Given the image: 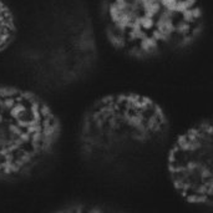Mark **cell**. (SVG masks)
Listing matches in <instances>:
<instances>
[{
	"instance_id": "1",
	"label": "cell",
	"mask_w": 213,
	"mask_h": 213,
	"mask_svg": "<svg viewBox=\"0 0 213 213\" xmlns=\"http://www.w3.org/2000/svg\"><path fill=\"white\" fill-rule=\"evenodd\" d=\"M99 16L107 44L135 61L192 49L207 25L203 0H101Z\"/></svg>"
},
{
	"instance_id": "2",
	"label": "cell",
	"mask_w": 213,
	"mask_h": 213,
	"mask_svg": "<svg viewBox=\"0 0 213 213\" xmlns=\"http://www.w3.org/2000/svg\"><path fill=\"white\" fill-rule=\"evenodd\" d=\"M171 120L154 97L117 91L97 97L80 117L77 150L86 163L109 166L167 142Z\"/></svg>"
},
{
	"instance_id": "3",
	"label": "cell",
	"mask_w": 213,
	"mask_h": 213,
	"mask_svg": "<svg viewBox=\"0 0 213 213\" xmlns=\"http://www.w3.org/2000/svg\"><path fill=\"white\" fill-rule=\"evenodd\" d=\"M61 117L35 91L0 82V182L24 179L57 151Z\"/></svg>"
},
{
	"instance_id": "4",
	"label": "cell",
	"mask_w": 213,
	"mask_h": 213,
	"mask_svg": "<svg viewBox=\"0 0 213 213\" xmlns=\"http://www.w3.org/2000/svg\"><path fill=\"white\" fill-rule=\"evenodd\" d=\"M166 171L176 195L187 204L211 208L213 203V127L201 118L178 133L166 154Z\"/></svg>"
},
{
	"instance_id": "5",
	"label": "cell",
	"mask_w": 213,
	"mask_h": 213,
	"mask_svg": "<svg viewBox=\"0 0 213 213\" xmlns=\"http://www.w3.org/2000/svg\"><path fill=\"white\" fill-rule=\"evenodd\" d=\"M18 36V20L13 9L0 0V54L6 51Z\"/></svg>"
}]
</instances>
